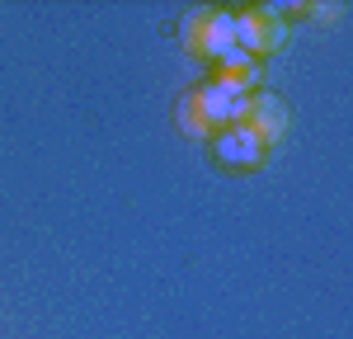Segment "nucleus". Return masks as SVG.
Masks as SVG:
<instances>
[{
	"label": "nucleus",
	"mask_w": 353,
	"mask_h": 339,
	"mask_svg": "<svg viewBox=\"0 0 353 339\" xmlns=\"http://www.w3.org/2000/svg\"><path fill=\"white\" fill-rule=\"evenodd\" d=\"M179 43H184L193 56L217 61L221 52H231V48H236V10H226V5L189 10V14H184V24H179Z\"/></svg>",
	"instance_id": "nucleus-1"
},
{
	"label": "nucleus",
	"mask_w": 353,
	"mask_h": 339,
	"mask_svg": "<svg viewBox=\"0 0 353 339\" xmlns=\"http://www.w3.org/2000/svg\"><path fill=\"white\" fill-rule=\"evenodd\" d=\"M288 19H283V10H273V5H250V10H236V48L250 52L254 61L259 56H273L278 48H288Z\"/></svg>",
	"instance_id": "nucleus-2"
},
{
	"label": "nucleus",
	"mask_w": 353,
	"mask_h": 339,
	"mask_svg": "<svg viewBox=\"0 0 353 339\" xmlns=\"http://www.w3.org/2000/svg\"><path fill=\"white\" fill-rule=\"evenodd\" d=\"M193 94V104H198V113H203V123L212 127V132H221V127H231V123H241L245 118V90H236V85H226V81H208L203 85H193L189 90Z\"/></svg>",
	"instance_id": "nucleus-3"
},
{
	"label": "nucleus",
	"mask_w": 353,
	"mask_h": 339,
	"mask_svg": "<svg viewBox=\"0 0 353 339\" xmlns=\"http://www.w3.org/2000/svg\"><path fill=\"white\" fill-rule=\"evenodd\" d=\"M208 146H212V156H217L226 170H259L264 161H269V146L254 137L245 123H231V127L212 132V137H208Z\"/></svg>",
	"instance_id": "nucleus-4"
},
{
	"label": "nucleus",
	"mask_w": 353,
	"mask_h": 339,
	"mask_svg": "<svg viewBox=\"0 0 353 339\" xmlns=\"http://www.w3.org/2000/svg\"><path fill=\"white\" fill-rule=\"evenodd\" d=\"M241 123L273 151L278 141L288 137V104H283L278 94H269V90H254V94L245 99V118Z\"/></svg>",
	"instance_id": "nucleus-5"
},
{
	"label": "nucleus",
	"mask_w": 353,
	"mask_h": 339,
	"mask_svg": "<svg viewBox=\"0 0 353 339\" xmlns=\"http://www.w3.org/2000/svg\"><path fill=\"white\" fill-rule=\"evenodd\" d=\"M212 81H226L236 90H245V94H254L259 90V61L250 52H241V48H231V52H221L212 61Z\"/></svg>",
	"instance_id": "nucleus-6"
},
{
	"label": "nucleus",
	"mask_w": 353,
	"mask_h": 339,
	"mask_svg": "<svg viewBox=\"0 0 353 339\" xmlns=\"http://www.w3.org/2000/svg\"><path fill=\"white\" fill-rule=\"evenodd\" d=\"M174 118H179V127H184V137H193V141L212 137V127L203 123V113H198V104H193V94H184V99H179V109H174Z\"/></svg>",
	"instance_id": "nucleus-7"
}]
</instances>
